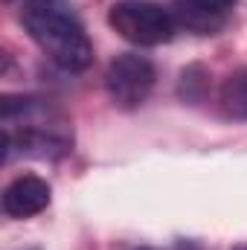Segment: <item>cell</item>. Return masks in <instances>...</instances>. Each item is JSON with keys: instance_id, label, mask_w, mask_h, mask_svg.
<instances>
[{"instance_id": "6da1fadb", "label": "cell", "mask_w": 247, "mask_h": 250, "mask_svg": "<svg viewBox=\"0 0 247 250\" xmlns=\"http://www.w3.org/2000/svg\"><path fill=\"white\" fill-rule=\"evenodd\" d=\"M21 9V21L32 41L47 53L50 62L79 73L93 62V44L84 26L62 0H12Z\"/></svg>"}, {"instance_id": "7a4b0ae2", "label": "cell", "mask_w": 247, "mask_h": 250, "mask_svg": "<svg viewBox=\"0 0 247 250\" xmlns=\"http://www.w3.org/2000/svg\"><path fill=\"white\" fill-rule=\"evenodd\" d=\"M108 23L137 47H160L169 44L178 32V21L169 9L148 0H123L108 12Z\"/></svg>"}, {"instance_id": "3957f363", "label": "cell", "mask_w": 247, "mask_h": 250, "mask_svg": "<svg viewBox=\"0 0 247 250\" xmlns=\"http://www.w3.org/2000/svg\"><path fill=\"white\" fill-rule=\"evenodd\" d=\"M154 64L148 62L145 56H134V53H125L117 56L114 62L108 64L105 70V87H108V96L114 99L117 108H140L151 87H154Z\"/></svg>"}, {"instance_id": "277c9868", "label": "cell", "mask_w": 247, "mask_h": 250, "mask_svg": "<svg viewBox=\"0 0 247 250\" xmlns=\"http://www.w3.org/2000/svg\"><path fill=\"white\" fill-rule=\"evenodd\" d=\"M50 207V184L35 175H21L3 189V212L9 218H32Z\"/></svg>"}, {"instance_id": "5b68a950", "label": "cell", "mask_w": 247, "mask_h": 250, "mask_svg": "<svg viewBox=\"0 0 247 250\" xmlns=\"http://www.w3.org/2000/svg\"><path fill=\"white\" fill-rule=\"evenodd\" d=\"M178 3H181V15L189 26L215 29V26H221L224 15L233 9L236 0H178Z\"/></svg>"}, {"instance_id": "8992f818", "label": "cell", "mask_w": 247, "mask_h": 250, "mask_svg": "<svg viewBox=\"0 0 247 250\" xmlns=\"http://www.w3.org/2000/svg\"><path fill=\"white\" fill-rule=\"evenodd\" d=\"M218 102H221V111L230 120H245L247 123V67L230 73L224 79L221 93H218Z\"/></svg>"}, {"instance_id": "52a82bcc", "label": "cell", "mask_w": 247, "mask_h": 250, "mask_svg": "<svg viewBox=\"0 0 247 250\" xmlns=\"http://www.w3.org/2000/svg\"><path fill=\"white\" fill-rule=\"evenodd\" d=\"M143 250H151V248H143Z\"/></svg>"}]
</instances>
